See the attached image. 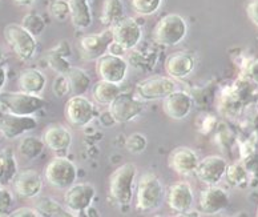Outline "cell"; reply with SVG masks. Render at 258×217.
Segmentation results:
<instances>
[{
	"label": "cell",
	"mask_w": 258,
	"mask_h": 217,
	"mask_svg": "<svg viewBox=\"0 0 258 217\" xmlns=\"http://www.w3.org/2000/svg\"><path fill=\"white\" fill-rule=\"evenodd\" d=\"M71 10V22L78 28H88L92 24V12L89 0H68Z\"/></svg>",
	"instance_id": "d4e9b609"
},
{
	"label": "cell",
	"mask_w": 258,
	"mask_h": 217,
	"mask_svg": "<svg viewBox=\"0 0 258 217\" xmlns=\"http://www.w3.org/2000/svg\"><path fill=\"white\" fill-rule=\"evenodd\" d=\"M245 168L249 173H251L253 176L257 177L258 179V155L253 153V155H249L246 156L245 158Z\"/></svg>",
	"instance_id": "f35d334b"
},
{
	"label": "cell",
	"mask_w": 258,
	"mask_h": 217,
	"mask_svg": "<svg viewBox=\"0 0 258 217\" xmlns=\"http://www.w3.org/2000/svg\"><path fill=\"white\" fill-rule=\"evenodd\" d=\"M52 18L57 22H64L67 18H71V10L68 0H53L49 6Z\"/></svg>",
	"instance_id": "d590c367"
},
{
	"label": "cell",
	"mask_w": 258,
	"mask_h": 217,
	"mask_svg": "<svg viewBox=\"0 0 258 217\" xmlns=\"http://www.w3.org/2000/svg\"><path fill=\"white\" fill-rule=\"evenodd\" d=\"M10 216L14 217H37L40 216L39 212H37L36 208H28V206H24V208H19V209L12 210Z\"/></svg>",
	"instance_id": "60d3db41"
},
{
	"label": "cell",
	"mask_w": 258,
	"mask_h": 217,
	"mask_svg": "<svg viewBox=\"0 0 258 217\" xmlns=\"http://www.w3.org/2000/svg\"><path fill=\"white\" fill-rule=\"evenodd\" d=\"M125 48L121 47L120 44H117V43H114V41H112L111 45L108 47V53H111V55H116V56H122L124 53H125Z\"/></svg>",
	"instance_id": "ee69618b"
},
{
	"label": "cell",
	"mask_w": 258,
	"mask_h": 217,
	"mask_svg": "<svg viewBox=\"0 0 258 217\" xmlns=\"http://www.w3.org/2000/svg\"><path fill=\"white\" fill-rule=\"evenodd\" d=\"M0 105L6 112L18 116H33L47 105L43 97L27 92H0Z\"/></svg>",
	"instance_id": "277c9868"
},
{
	"label": "cell",
	"mask_w": 258,
	"mask_h": 217,
	"mask_svg": "<svg viewBox=\"0 0 258 217\" xmlns=\"http://www.w3.org/2000/svg\"><path fill=\"white\" fill-rule=\"evenodd\" d=\"M111 31L114 43L124 47L126 51L136 47L143 37L140 24L133 18H121L111 26Z\"/></svg>",
	"instance_id": "8fae6325"
},
{
	"label": "cell",
	"mask_w": 258,
	"mask_h": 217,
	"mask_svg": "<svg viewBox=\"0 0 258 217\" xmlns=\"http://www.w3.org/2000/svg\"><path fill=\"white\" fill-rule=\"evenodd\" d=\"M35 208L37 209L39 214L44 217H66L71 216L66 206H63L60 202L56 201L52 197H41L37 200Z\"/></svg>",
	"instance_id": "f1b7e54d"
},
{
	"label": "cell",
	"mask_w": 258,
	"mask_h": 217,
	"mask_svg": "<svg viewBox=\"0 0 258 217\" xmlns=\"http://www.w3.org/2000/svg\"><path fill=\"white\" fill-rule=\"evenodd\" d=\"M200 158L192 148L177 147L168 156V167L178 175L188 176L195 173Z\"/></svg>",
	"instance_id": "ffe728a7"
},
{
	"label": "cell",
	"mask_w": 258,
	"mask_h": 217,
	"mask_svg": "<svg viewBox=\"0 0 258 217\" xmlns=\"http://www.w3.org/2000/svg\"><path fill=\"white\" fill-rule=\"evenodd\" d=\"M47 63H48V66L51 67L52 70L57 72V75H66L72 67L70 62L67 60V58L59 55L57 52L52 51V49L47 53Z\"/></svg>",
	"instance_id": "836d02e7"
},
{
	"label": "cell",
	"mask_w": 258,
	"mask_h": 217,
	"mask_svg": "<svg viewBox=\"0 0 258 217\" xmlns=\"http://www.w3.org/2000/svg\"><path fill=\"white\" fill-rule=\"evenodd\" d=\"M109 115L114 123H129L135 120L137 116H140L144 111V104L137 96L129 95V93H120L109 105Z\"/></svg>",
	"instance_id": "30bf717a"
},
{
	"label": "cell",
	"mask_w": 258,
	"mask_h": 217,
	"mask_svg": "<svg viewBox=\"0 0 258 217\" xmlns=\"http://www.w3.org/2000/svg\"><path fill=\"white\" fill-rule=\"evenodd\" d=\"M37 122L33 116H18L4 112L0 116V133L4 139L14 140L36 128Z\"/></svg>",
	"instance_id": "5bb4252c"
},
{
	"label": "cell",
	"mask_w": 258,
	"mask_h": 217,
	"mask_svg": "<svg viewBox=\"0 0 258 217\" xmlns=\"http://www.w3.org/2000/svg\"><path fill=\"white\" fill-rule=\"evenodd\" d=\"M255 216L258 217V206H257V212H255Z\"/></svg>",
	"instance_id": "c3c4849f"
},
{
	"label": "cell",
	"mask_w": 258,
	"mask_h": 217,
	"mask_svg": "<svg viewBox=\"0 0 258 217\" xmlns=\"http://www.w3.org/2000/svg\"><path fill=\"white\" fill-rule=\"evenodd\" d=\"M226 160L221 156L210 155L200 160L197 164V168L195 171V175L197 180L201 181L205 185H217L225 176Z\"/></svg>",
	"instance_id": "7c38bea8"
},
{
	"label": "cell",
	"mask_w": 258,
	"mask_h": 217,
	"mask_svg": "<svg viewBox=\"0 0 258 217\" xmlns=\"http://www.w3.org/2000/svg\"><path fill=\"white\" fill-rule=\"evenodd\" d=\"M137 167L133 162H125L114 170L109 177V199L117 206L131 205L135 196Z\"/></svg>",
	"instance_id": "6da1fadb"
},
{
	"label": "cell",
	"mask_w": 258,
	"mask_h": 217,
	"mask_svg": "<svg viewBox=\"0 0 258 217\" xmlns=\"http://www.w3.org/2000/svg\"><path fill=\"white\" fill-rule=\"evenodd\" d=\"M64 115L74 128H84L96 118L97 111L95 104L84 96H72L66 103Z\"/></svg>",
	"instance_id": "ba28073f"
},
{
	"label": "cell",
	"mask_w": 258,
	"mask_h": 217,
	"mask_svg": "<svg viewBox=\"0 0 258 217\" xmlns=\"http://www.w3.org/2000/svg\"><path fill=\"white\" fill-rule=\"evenodd\" d=\"M96 196V189L89 183H75L70 188H67L64 193V206L71 214L84 213Z\"/></svg>",
	"instance_id": "9c48e42d"
},
{
	"label": "cell",
	"mask_w": 258,
	"mask_h": 217,
	"mask_svg": "<svg viewBox=\"0 0 258 217\" xmlns=\"http://www.w3.org/2000/svg\"><path fill=\"white\" fill-rule=\"evenodd\" d=\"M247 175L249 172L241 162H234V164L228 166L225 172L226 181L233 187H240V185L245 184L247 180Z\"/></svg>",
	"instance_id": "4dcf8cb0"
},
{
	"label": "cell",
	"mask_w": 258,
	"mask_h": 217,
	"mask_svg": "<svg viewBox=\"0 0 258 217\" xmlns=\"http://www.w3.org/2000/svg\"><path fill=\"white\" fill-rule=\"evenodd\" d=\"M6 81H7V72H6V68L0 64V92L4 88Z\"/></svg>",
	"instance_id": "f6af8a7d"
},
{
	"label": "cell",
	"mask_w": 258,
	"mask_h": 217,
	"mask_svg": "<svg viewBox=\"0 0 258 217\" xmlns=\"http://www.w3.org/2000/svg\"><path fill=\"white\" fill-rule=\"evenodd\" d=\"M193 99L186 91L176 89L174 92L166 96L162 103V110L172 120H184L192 112Z\"/></svg>",
	"instance_id": "ac0fdd59"
},
{
	"label": "cell",
	"mask_w": 258,
	"mask_h": 217,
	"mask_svg": "<svg viewBox=\"0 0 258 217\" xmlns=\"http://www.w3.org/2000/svg\"><path fill=\"white\" fill-rule=\"evenodd\" d=\"M45 144L36 136H24L18 144V155L26 161H32L43 153Z\"/></svg>",
	"instance_id": "4316f807"
},
{
	"label": "cell",
	"mask_w": 258,
	"mask_h": 217,
	"mask_svg": "<svg viewBox=\"0 0 258 217\" xmlns=\"http://www.w3.org/2000/svg\"><path fill=\"white\" fill-rule=\"evenodd\" d=\"M52 91L57 97H63V96L68 95L71 92L70 83H68V79H67L66 75H57L56 76L53 83H52Z\"/></svg>",
	"instance_id": "8d00e7d4"
},
{
	"label": "cell",
	"mask_w": 258,
	"mask_h": 217,
	"mask_svg": "<svg viewBox=\"0 0 258 217\" xmlns=\"http://www.w3.org/2000/svg\"><path fill=\"white\" fill-rule=\"evenodd\" d=\"M195 66L196 59L192 52L176 51L166 58L164 68L169 78L181 80L192 74Z\"/></svg>",
	"instance_id": "d6986e66"
},
{
	"label": "cell",
	"mask_w": 258,
	"mask_h": 217,
	"mask_svg": "<svg viewBox=\"0 0 258 217\" xmlns=\"http://www.w3.org/2000/svg\"><path fill=\"white\" fill-rule=\"evenodd\" d=\"M120 93H121L120 85L111 81L101 80V79L92 88L93 100L100 105H109Z\"/></svg>",
	"instance_id": "484cf974"
},
{
	"label": "cell",
	"mask_w": 258,
	"mask_h": 217,
	"mask_svg": "<svg viewBox=\"0 0 258 217\" xmlns=\"http://www.w3.org/2000/svg\"><path fill=\"white\" fill-rule=\"evenodd\" d=\"M188 33L185 19L178 14H168L153 28L152 39L164 47H174L184 40Z\"/></svg>",
	"instance_id": "3957f363"
},
{
	"label": "cell",
	"mask_w": 258,
	"mask_h": 217,
	"mask_svg": "<svg viewBox=\"0 0 258 217\" xmlns=\"http://www.w3.org/2000/svg\"><path fill=\"white\" fill-rule=\"evenodd\" d=\"M131 7L141 16H151L159 11L162 0H129Z\"/></svg>",
	"instance_id": "1f68e13d"
},
{
	"label": "cell",
	"mask_w": 258,
	"mask_h": 217,
	"mask_svg": "<svg viewBox=\"0 0 258 217\" xmlns=\"http://www.w3.org/2000/svg\"><path fill=\"white\" fill-rule=\"evenodd\" d=\"M66 76L70 83L71 92L74 96H84L91 88V83H92L91 78L84 70L79 67H71Z\"/></svg>",
	"instance_id": "83f0119b"
},
{
	"label": "cell",
	"mask_w": 258,
	"mask_h": 217,
	"mask_svg": "<svg viewBox=\"0 0 258 217\" xmlns=\"http://www.w3.org/2000/svg\"><path fill=\"white\" fill-rule=\"evenodd\" d=\"M14 204V197L11 192L4 185H0V212H8Z\"/></svg>",
	"instance_id": "74e56055"
},
{
	"label": "cell",
	"mask_w": 258,
	"mask_h": 217,
	"mask_svg": "<svg viewBox=\"0 0 258 217\" xmlns=\"http://www.w3.org/2000/svg\"><path fill=\"white\" fill-rule=\"evenodd\" d=\"M121 18H124V6L121 0H105L101 14L103 24L113 26Z\"/></svg>",
	"instance_id": "f546056e"
},
{
	"label": "cell",
	"mask_w": 258,
	"mask_h": 217,
	"mask_svg": "<svg viewBox=\"0 0 258 217\" xmlns=\"http://www.w3.org/2000/svg\"><path fill=\"white\" fill-rule=\"evenodd\" d=\"M4 39L22 62L31 60L36 52V37L31 35L22 24H7L4 28Z\"/></svg>",
	"instance_id": "8992f818"
},
{
	"label": "cell",
	"mask_w": 258,
	"mask_h": 217,
	"mask_svg": "<svg viewBox=\"0 0 258 217\" xmlns=\"http://www.w3.org/2000/svg\"><path fill=\"white\" fill-rule=\"evenodd\" d=\"M246 72L249 79H250L253 83L258 84V60H254L251 64H249Z\"/></svg>",
	"instance_id": "7bdbcfd3"
},
{
	"label": "cell",
	"mask_w": 258,
	"mask_h": 217,
	"mask_svg": "<svg viewBox=\"0 0 258 217\" xmlns=\"http://www.w3.org/2000/svg\"><path fill=\"white\" fill-rule=\"evenodd\" d=\"M15 3H18L19 6H24V7H28V6H32L36 0H14Z\"/></svg>",
	"instance_id": "bcb514c9"
},
{
	"label": "cell",
	"mask_w": 258,
	"mask_h": 217,
	"mask_svg": "<svg viewBox=\"0 0 258 217\" xmlns=\"http://www.w3.org/2000/svg\"><path fill=\"white\" fill-rule=\"evenodd\" d=\"M166 202L170 209L176 213H188L195 202L192 185L186 181H177L172 184L166 192Z\"/></svg>",
	"instance_id": "9a60e30c"
},
{
	"label": "cell",
	"mask_w": 258,
	"mask_h": 217,
	"mask_svg": "<svg viewBox=\"0 0 258 217\" xmlns=\"http://www.w3.org/2000/svg\"><path fill=\"white\" fill-rule=\"evenodd\" d=\"M19 87L20 91L32 95H40L45 89L47 78L40 70L36 68H27L19 75Z\"/></svg>",
	"instance_id": "603a6c76"
},
{
	"label": "cell",
	"mask_w": 258,
	"mask_h": 217,
	"mask_svg": "<svg viewBox=\"0 0 258 217\" xmlns=\"http://www.w3.org/2000/svg\"><path fill=\"white\" fill-rule=\"evenodd\" d=\"M96 72L101 80L120 84L128 72V63L122 56L105 53L96 60Z\"/></svg>",
	"instance_id": "4fadbf2b"
},
{
	"label": "cell",
	"mask_w": 258,
	"mask_h": 217,
	"mask_svg": "<svg viewBox=\"0 0 258 217\" xmlns=\"http://www.w3.org/2000/svg\"><path fill=\"white\" fill-rule=\"evenodd\" d=\"M14 191L22 199H35L43 189V177L37 171L27 168L19 171L14 181Z\"/></svg>",
	"instance_id": "e0dca14e"
},
{
	"label": "cell",
	"mask_w": 258,
	"mask_h": 217,
	"mask_svg": "<svg viewBox=\"0 0 258 217\" xmlns=\"http://www.w3.org/2000/svg\"><path fill=\"white\" fill-rule=\"evenodd\" d=\"M52 51L57 52L59 55L64 56V58H70L71 56V47L70 44H68V41H60L59 44L56 45L55 48H52Z\"/></svg>",
	"instance_id": "b9f144b4"
},
{
	"label": "cell",
	"mask_w": 258,
	"mask_h": 217,
	"mask_svg": "<svg viewBox=\"0 0 258 217\" xmlns=\"http://www.w3.org/2000/svg\"><path fill=\"white\" fill-rule=\"evenodd\" d=\"M113 41L112 31L105 30L100 33H91L85 35L80 39L79 47H80L81 55L87 60H97L108 52V47Z\"/></svg>",
	"instance_id": "2e32d148"
},
{
	"label": "cell",
	"mask_w": 258,
	"mask_h": 217,
	"mask_svg": "<svg viewBox=\"0 0 258 217\" xmlns=\"http://www.w3.org/2000/svg\"><path fill=\"white\" fill-rule=\"evenodd\" d=\"M41 139L44 141L45 147L56 153L68 152L72 145V133L70 132V129L60 124L48 125L43 132Z\"/></svg>",
	"instance_id": "7402d4cb"
},
{
	"label": "cell",
	"mask_w": 258,
	"mask_h": 217,
	"mask_svg": "<svg viewBox=\"0 0 258 217\" xmlns=\"http://www.w3.org/2000/svg\"><path fill=\"white\" fill-rule=\"evenodd\" d=\"M3 58H4L3 48H2V45H0V64H2V62H3Z\"/></svg>",
	"instance_id": "7dc6e473"
},
{
	"label": "cell",
	"mask_w": 258,
	"mask_h": 217,
	"mask_svg": "<svg viewBox=\"0 0 258 217\" xmlns=\"http://www.w3.org/2000/svg\"><path fill=\"white\" fill-rule=\"evenodd\" d=\"M246 14L250 22L258 27V0H250L246 6Z\"/></svg>",
	"instance_id": "ab89813d"
},
{
	"label": "cell",
	"mask_w": 258,
	"mask_h": 217,
	"mask_svg": "<svg viewBox=\"0 0 258 217\" xmlns=\"http://www.w3.org/2000/svg\"><path fill=\"white\" fill-rule=\"evenodd\" d=\"M229 205V195L225 189L217 185H208L200 193L199 206L203 213L214 214L221 212Z\"/></svg>",
	"instance_id": "44dd1931"
},
{
	"label": "cell",
	"mask_w": 258,
	"mask_h": 217,
	"mask_svg": "<svg viewBox=\"0 0 258 217\" xmlns=\"http://www.w3.org/2000/svg\"><path fill=\"white\" fill-rule=\"evenodd\" d=\"M22 26L35 37L41 35L43 31L45 30L44 19L41 18L39 14H36V12H30V14H27V15L23 18Z\"/></svg>",
	"instance_id": "d6a6232c"
},
{
	"label": "cell",
	"mask_w": 258,
	"mask_h": 217,
	"mask_svg": "<svg viewBox=\"0 0 258 217\" xmlns=\"http://www.w3.org/2000/svg\"><path fill=\"white\" fill-rule=\"evenodd\" d=\"M44 176L51 187L66 191L78 180V167L70 158L56 156L45 167Z\"/></svg>",
	"instance_id": "5b68a950"
},
{
	"label": "cell",
	"mask_w": 258,
	"mask_h": 217,
	"mask_svg": "<svg viewBox=\"0 0 258 217\" xmlns=\"http://www.w3.org/2000/svg\"><path fill=\"white\" fill-rule=\"evenodd\" d=\"M18 172V160L14 151L10 148L0 151V185L7 187L12 184Z\"/></svg>",
	"instance_id": "cb8c5ba5"
},
{
	"label": "cell",
	"mask_w": 258,
	"mask_h": 217,
	"mask_svg": "<svg viewBox=\"0 0 258 217\" xmlns=\"http://www.w3.org/2000/svg\"><path fill=\"white\" fill-rule=\"evenodd\" d=\"M136 209L140 212H153L164 201L165 189L161 180L156 176L155 173H144L137 180L136 191Z\"/></svg>",
	"instance_id": "7a4b0ae2"
},
{
	"label": "cell",
	"mask_w": 258,
	"mask_h": 217,
	"mask_svg": "<svg viewBox=\"0 0 258 217\" xmlns=\"http://www.w3.org/2000/svg\"><path fill=\"white\" fill-rule=\"evenodd\" d=\"M177 89L174 79L169 76H151L136 85V96L144 101L164 100Z\"/></svg>",
	"instance_id": "52a82bcc"
},
{
	"label": "cell",
	"mask_w": 258,
	"mask_h": 217,
	"mask_svg": "<svg viewBox=\"0 0 258 217\" xmlns=\"http://www.w3.org/2000/svg\"><path fill=\"white\" fill-rule=\"evenodd\" d=\"M148 145L147 137L143 135V133H132L129 135L128 139L125 140V148L129 153H133V155H140L145 151V148Z\"/></svg>",
	"instance_id": "e575fe53"
}]
</instances>
